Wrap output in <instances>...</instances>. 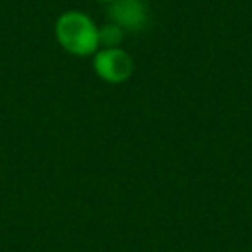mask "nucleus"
Segmentation results:
<instances>
[{"label":"nucleus","mask_w":252,"mask_h":252,"mask_svg":"<svg viewBox=\"0 0 252 252\" xmlns=\"http://www.w3.org/2000/svg\"><path fill=\"white\" fill-rule=\"evenodd\" d=\"M93 69L104 83H126L134 73V59L122 47H100L93 55Z\"/></svg>","instance_id":"f03ea898"},{"label":"nucleus","mask_w":252,"mask_h":252,"mask_svg":"<svg viewBox=\"0 0 252 252\" xmlns=\"http://www.w3.org/2000/svg\"><path fill=\"white\" fill-rule=\"evenodd\" d=\"M57 43L75 57H89L100 49L98 26L94 20L79 10H67L55 20Z\"/></svg>","instance_id":"f257e3e1"},{"label":"nucleus","mask_w":252,"mask_h":252,"mask_svg":"<svg viewBox=\"0 0 252 252\" xmlns=\"http://www.w3.org/2000/svg\"><path fill=\"white\" fill-rule=\"evenodd\" d=\"M94 2H98V4H106V6H108V4H112L114 0H94Z\"/></svg>","instance_id":"39448f33"},{"label":"nucleus","mask_w":252,"mask_h":252,"mask_svg":"<svg viewBox=\"0 0 252 252\" xmlns=\"http://www.w3.org/2000/svg\"><path fill=\"white\" fill-rule=\"evenodd\" d=\"M124 35H126V32L118 24H114V22H108V24H104V26L98 28L100 47H120Z\"/></svg>","instance_id":"20e7f679"},{"label":"nucleus","mask_w":252,"mask_h":252,"mask_svg":"<svg viewBox=\"0 0 252 252\" xmlns=\"http://www.w3.org/2000/svg\"><path fill=\"white\" fill-rule=\"evenodd\" d=\"M110 22L118 24L126 33H138L148 26L150 12L146 0H114L106 10Z\"/></svg>","instance_id":"7ed1b4c3"}]
</instances>
